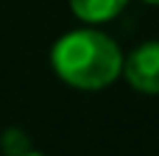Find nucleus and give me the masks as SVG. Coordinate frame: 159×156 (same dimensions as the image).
<instances>
[{"instance_id":"1","label":"nucleus","mask_w":159,"mask_h":156,"mask_svg":"<svg viewBox=\"0 0 159 156\" xmlns=\"http://www.w3.org/2000/svg\"><path fill=\"white\" fill-rule=\"evenodd\" d=\"M53 67L78 89H101L117 78L123 59L109 36L98 31H73L56 42Z\"/></svg>"},{"instance_id":"2","label":"nucleus","mask_w":159,"mask_h":156,"mask_svg":"<svg viewBox=\"0 0 159 156\" xmlns=\"http://www.w3.org/2000/svg\"><path fill=\"white\" fill-rule=\"evenodd\" d=\"M126 78L134 89L157 95L159 92V42H148L137 47L126 61Z\"/></svg>"},{"instance_id":"3","label":"nucleus","mask_w":159,"mask_h":156,"mask_svg":"<svg viewBox=\"0 0 159 156\" xmlns=\"http://www.w3.org/2000/svg\"><path fill=\"white\" fill-rule=\"evenodd\" d=\"M129 0H70L73 11L87 22H106L123 11Z\"/></svg>"},{"instance_id":"4","label":"nucleus","mask_w":159,"mask_h":156,"mask_svg":"<svg viewBox=\"0 0 159 156\" xmlns=\"http://www.w3.org/2000/svg\"><path fill=\"white\" fill-rule=\"evenodd\" d=\"M3 151L8 156H20L28 151V140L20 134V131H8L6 137H3Z\"/></svg>"},{"instance_id":"5","label":"nucleus","mask_w":159,"mask_h":156,"mask_svg":"<svg viewBox=\"0 0 159 156\" xmlns=\"http://www.w3.org/2000/svg\"><path fill=\"white\" fill-rule=\"evenodd\" d=\"M20 156H42V154H34V151H25V154H20Z\"/></svg>"},{"instance_id":"6","label":"nucleus","mask_w":159,"mask_h":156,"mask_svg":"<svg viewBox=\"0 0 159 156\" xmlns=\"http://www.w3.org/2000/svg\"><path fill=\"white\" fill-rule=\"evenodd\" d=\"M148 3H157V6H159V0H148Z\"/></svg>"}]
</instances>
